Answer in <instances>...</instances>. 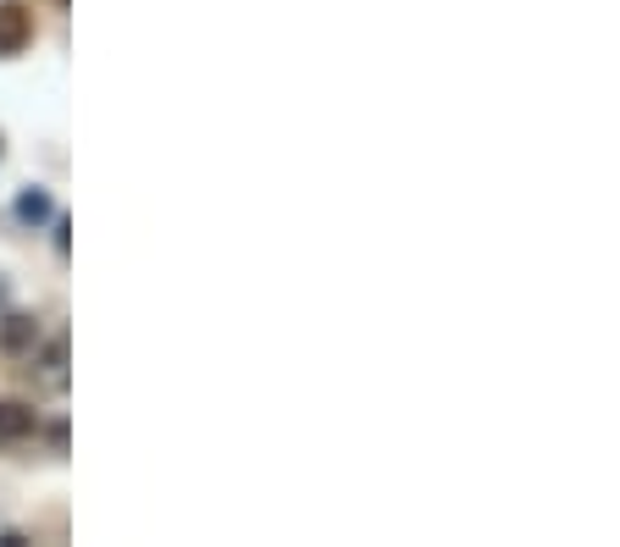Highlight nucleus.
<instances>
[{
  "mask_svg": "<svg viewBox=\"0 0 620 547\" xmlns=\"http://www.w3.org/2000/svg\"><path fill=\"white\" fill-rule=\"evenodd\" d=\"M34 34V17L28 7H0V56H17Z\"/></svg>",
  "mask_w": 620,
  "mask_h": 547,
  "instance_id": "obj_1",
  "label": "nucleus"
},
{
  "mask_svg": "<svg viewBox=\"0 0 620 547\" xmlns=\"http://www.w3.org/2000/svg\"><path fill=\"white\" fill-rule=\"evenodd\" d=\"M34 337H39V321H34V316H17V310L0 316V348H7V354L34 348Z\"/></svg>",
  "mask_w": 620,
  "mask_h": 547,
  "instance_id": "obj_2",
  "label": "nucleus"
},
{
  "mask_svg": "<svg viewBox=\"0 0 620 547\" xmlns=\"http://www.w3.org/2000/svg\"><path fill=\"white\" fill-rule=\"evenodd\" d=\"M50 216H56V205H50L45 189H23V194H17V222H23V227H45Z\"/></svg>",
  "mask_w": 620,
  "mask_h": 547,
  "instance_id": "obj_3",
  "label": "nucleus"
},
{
  "mask_svg": "<svg viewBox=\"0 0 620 547\" xmlns=\"http://www.w3.org/2000/svg\"><path fill=\"white\" fill-rule=\"evenodd\" d=\"M34 426V409H23V404H0V437H23Z\"/></svg>",
  "mask_w": 620,
  "mask_h": 547,
  "instance_id": "obj_4",
  "label": "nucleus"
},
{
  "mask_svg": "<svg viewBox=\"0 0 620 547\" xmlns=\"http://www.w3.org/2000/svg\"><path fill=\"white\" fill-rule=\"evenodd\" d=\"M7 294H12V288H7V283H0V305H7Z\"/></svg>",
  "mask_w": 620,
  "mask_h": 547,
  "instance_id": "obj_5",
  "label": "nucleus"
}]
</instances>
